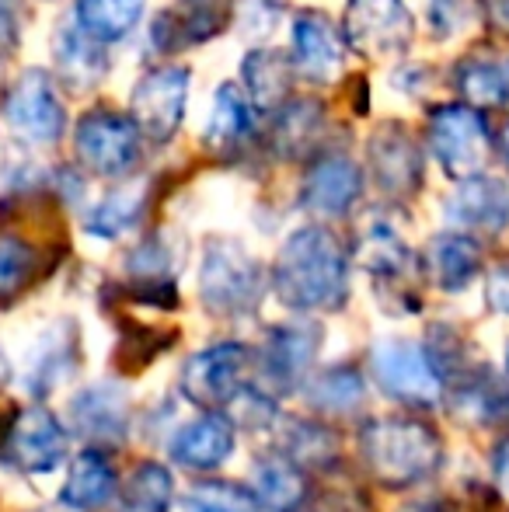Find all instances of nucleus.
I'll list each match as a JSON object with an SVG mask.
<instances>
[{
  "instance_id": "obj_1",
  "label": "nucleus",
  "mask_w": 509,
  "mask_h": 512,
  "mask_svg": "<svg viewBox=\"0 0 509 512\" xmlns=\"http://www.w3.org/2000/svg\"><path fill=\"white\" fill-rule=\"evenodd\" d=\"M279 304L300 314H335L349 300V251L325 223L297 227L269 272Z\"/></svg>"
},
{
  "instance_id": "obj_2",
  "label": "nucleus",
  "mask_w": 509,
  "mask_h": 512,
  "mask_svg": "<svg viewBox=\"0 0 509 512\" xmlns=\"http://www.w3.org/2000/svg\"><path fill=\"white\" fill-rule=\"evenodd\" d=\"M360 460L374 485L387 488V492H405L440 471L443 439L422 418H374L360 429Z\"/></svg>"
},
{
  "instance_id": "obj_3",
  "label": "nucleus",
  "mask_w": 509,
  "mask_h": 512,
  "mask_svg": "<svg viewBox=\"0 0 509 512\" xmlns=\"http://www.w3.org/2000/svg\"><path fill=\"white\" fill-rule=\"evenodd\" d=\"M262 262L245 251V244L231 237H210L203 248V265H199V300L213 317H252L265 297Z\"/></svg>"
},
{
  "instance_id": "obj_4",
  "label": "nucleus",
  "mask_w": 509,
  "mask_h": 512,
  "mask_svg": "<svg viewBox=\"0 0 509 512\" xmlns=\"http://www.w3.org/2000/svg\"><path fill=\"white\" fill-rule=\"evenodd\" d=\"M370 373L394 405L408 411H429L443 401L447 380L433 363L429 349L412 338H381L370 349Z\"/></svg>"
},
{
  "instance_id": "obj_5",
  "label": "nucleus",
  "mask_w": 509,
  "mask_h": 512,
  "mask_svg": "<svg viewBox=\"0 0 509 512\" xmlns=\"http://www.w3.org/2000/svg\"><path fill=\"white\" fill-rule=\"evenodd\" d=\"M255 380V349L245 342H213L182 366L185 401L203 411H224Z\"/></svg>"
},
{
  "instance_id": "obj_6",
  "label": "nucleus",
  "mask_w": 509,
  "mask_h": 512,
  "mask_svg": "<svg viewBox=\"0 0 509 512\" xmlns=\"http://www.w3.org/2000/svg\"><path fill=\"white\" fill-rule=\"evenodd\" d=\"M429 154L440 164L443 175L468 178L478 175L492 150L489 122L468 102H440L426 112Z\"/></svg>"
},
{
  "instance_id": "obj_7",
  "label": "nucleus",
  "mask_w": 509,
  "mask_h": 512,
  "mask_svg": "<svg viewBox=\"0 0 509 512\" xmlns=\"http://www.w3.org/2000/svg\"><path fill=\"white\" fill-rule=\"evenodd\" d=\"M321 349V324L314 321H283L265 331L262 345L255 352V384L262 391L290 394L300 391V384L311 373Z\"/></svg>"
},
{
  "instance_id": "obj_8",
  "label": "nucleus",
  "mask_w": 509,
  "mask_h": 512,
  "mask_svg": "<svg viewBox=\"0 0 509 512\" xmlns=\"http://www.w3.org/2000/svg\"><path fill=\"white\" fill-rule=\"evenodd\" d=\"M77 161L98 178H126L143 157V133L133 115L88 112L74 129Z\"/></svg>"
},
{
  "instance_id": "obj_9",
  "label": "nucleus",
  "mask_w": 509,
  "mask_h": 512,
  "mask_svg": "<svg viewBox=\"0 0 509 512\" xmlns=\"http://www.w3.org/2000/svg\"><path fill=\"white\" fill-rule=\"evenodd\" d=\"M415 21L405 0H349L342 11V39L367 60H394L412 46Z\"/></svg>"
},
{
  "instance_id": "obj_10",
  "label": "nucleus",
  "mask_w": 509,
  "mask_h": 512,
  "mask_svg": "<svg viewBox=\"0 0 509 512\" xmlns=\"http://www.w3.org/2000/svg\"><path fill=\"white\" fill-rule=\"evenodd\" d=\"M185 105H189V67L164 63L136 81L129 115L140 126L143 140L171 143L185 122Z\"/></svg>"
},
{
  "instance_id": "obj_11",
  "label": "nucleus",
  "mask_w": 509,
  "mask_h": 512,
  "mask_svg": "<svg viewBox=\"0 0 509 512\" xmlns=\"http://www.w3.org/2000/svg\"><path fill=\"white\" fill-rule=\"evenodd\" d=\"M370 157V178L387 199H412L422 189V161L419 143L412 140L401 122H381L377 133L367 143Z\"/></svg>"
},
{
  "instance_id": "obj_12",
  "label": "nucleus",
  "mask_w": 509,
  "mask_h": 512,
  "mask_svg": "<svg viewBox=\"0 0 509 512\" xmlns=\"http://www.w3.org/2000/svg\"><path fill=\"white\" fill-rule=\"evenodd\" d=\"M129 394L116 380H98L88 384L70 398V425L88 446L109 450L123 446L129 436Z\"/></svg>"
},
{
  "instance_id": "obj_13",
  "label": "nucleus",
  "mask_w": 509,
  "mask_h": 512,
  "mask_svg": "<svg viewBox=\"0 0 509 512\" xmlns=\"http://www.w3.org/2000/svg\"><path fill=\"white\" fill-rule=\"evenodd\" d=\"M70 436L49 408H25L7 429V460L25 474H49L67 460Z\"/></svg>"
},
{
  "instance_id": "obj_14",
  "label": "nucleus",
  "mask_w": 509,
  "mask_h": 512,
  "mask_svg": "<svg viewBox=\"0 0 509 512\" xmlns=\"http://www.w3.org/2000/svg\"><path fill=\"white\" fill-rule=\"evenodd\" d=\"M443 213L454 230H464L471 237H496L509 227V185L482 171L457 178V189Z\"/></svg>"
},
{
  "instance_id": "obj_15",
  "label": "nucleus",
  "mask_w": 509,
  "mask_h": 512,
  "mask_svg": "<svg viewBox=\"0 0 509 512\" xmlns=\"http://www.w3.org/2000/svg\"><path fill=\"white\" fill-rule=\"evenodd\" d=\"M363 199V171L346 154H325L300 182V206L321 220H342Z\"/></svg>"
},
{
  "instance_id": "obj_16",
  "label": "nucleus",
  "mask_w": 509,
  "mask_h": 512,
  "mask_svg": "<svg viewBox=\"0 0 509 512\" xmlns=\"http://www.w3.org/2000/svg\"><path fill=\"white\" fill-rule=\"evenodd\" d=\"M234 446H238V425L227 411H203V415L189 418L178 425L175 436L168 443L171 464L182 471H217L231 460Z\"/></svg>"
},
{
  "instance_id": "obj_17",
  "label": "nucleus",
  "mask_w": 509,
  "mask_h": 512,
  "mask_svg": "<svg viewBox=\"0 0 509 512\" xmlns=\"http://www.w3.org/2000/svg\"><path fill=\"white\" fill-rule=\"evenodd\" d=\"M4 115L18 136L32 143H56L67 129V112L56 95L53 81L42 70H28L18 88L7 95Z\"/></svg>"
},
{
  "instance_id": "obj_18",
  "label": "nucleus",
  "mask_w": 509,
  "mask_h": 512,
  "mask_svg": "<svg viewBox=\"0 0 509 512\" xmlns=\"http://www.w3.org/2000/svg\"><path fill=\"white\" fill-rule=\"evenodd\" d=\"M290 60L307 81L325 84L346 63V39L321 11H297L290 21Z\"/></svg>"
},
{
  "instance_id": "obj_19",
  "label": "nucleus",
  "mask_w": 509,
  "mask_h": 512,
  "mask_svg": "<svg viewBox=\"0 0 509 512\" xmlns=\"http://www.w3.org/2000/svg\"><path fill=\"white\" fill-rule=\"evenodd\" d=\"M454 415L471 425H506L509 429V377H496L489 366H464L447 380V394Z\"/></svg>"
},
{
  "instance_id": "obj_20",
  "label": "nucleus",
  "mask_w": 509,
  "mask_h": 512,
  "mask_svg": "<svg viewBox=\"0 0 509 512\" xmlns=\"http://www.w3.org/2000/svg\"><path fill=\"white\" fill-rule=\"evenodd\" d=\"M422 269H426V279L436 286V290L461 293L482 276V269H485L482 244H478V237L450 227L426 244Z\"/></svg>"
},
{
  "instance_id": "obj_21",
  "label": "nucleus",
  "mask_w": 509,
  "mask_h": 512,
  "mask_svg": "<svg viewBox=\"0 0 509 512\" xmlns=\"http://www.w3.org/2000/svg\"><path fill=\"white\" fill-rule=\"evenodd\" d=\"M81 342H77L74 321H56L35 338L32 352H28V370H25V387L35 398H46L49 391L63 384L67 377H74L77 359H81Z\"/></svg>"
},
{
  "instance_id": "obj_22",
  "label": "nucleus",
  "mask_w": 509,
  "mask_h": 512,
  "mask_svg": "<svg viewBox=\"0 0 509 512\" xmlns=\"http://www.w3.org/2000/svg\"><path fill=\"white\" fill-rule=\"evenodd\" d=\"M360 262H363V269L370 272V279H377L381 290H394V293H401V297H412L408 283H412L419 262H415V255L408 251V244L401 241V234L391 223L377 220L363 230Z\"/></svg>"
},
{
  "instance_id": "obj_23",
  "label": "nucleus",
  "mask_w": 509,
  "mask_h": 512,
  "mask_svg": "<svg viewBox=\"0 0 509 512\" xmlns=\"http://www.w3.org/2000/svg\"><path fill=\"white\" fill-rule=\"evenodd\" d=\"M248 488L255 495L258 512H304L311 502V478L283 453H269L258 460Z\"/></svg>"
},
{
  "instance_id": "obj_24",
  "label": "nucleus",
  "mask_w": 509,
  "mask_h": 512,
  "mask_svg": "<svg viewBox=\"0 0 509 512\" xmlns=\"http://www.w3.org/2000/svg\"><path fill=\"white\" fill-rule=\"evenodd\" d=\"M119 495V474L98 446H88L81 457H74L67 481L60 488V502L74 512H98Z\"/></svg>"
},
{
  "instance_id": "obj_25",
  "label": "nucleus",
  "mask_w": 509,
  "mask_h": 512,
  "mask_svg": "<svg viewBox=\"0 0 509 512\" xmlns=\"http://www.w3.org/2000/svg\"><path fill=\"white\" fill-rule=\"evenodd\" d=\"M300 391H304L307 405L328 418H353L367 405V377H363L356 366H346V363L307 373Z\"/></svg>"
},
{
  "instance_id": "obj_26",
  "label": "nucleus",
  "mask_w": 509,
  "mask_h": 512,
  "mask_svg": "<svg viewBox=\"0 0 509 512\" xmlns=\"http://www.w3.org/2000/svg\"><path fill=\"white\" fill-rule=\"evenodd\" d=\"M255 136V105L238 84H220L203 129V143L213 154H234L248 147Z\"/></svg>"
},
{
  "instance_id": "obj_27",
  "label": "nucleus",
  "mask_w": 509,
  "mask_h": 512,
  "mask_svg": "<svg viewBox=\"0 0 509 512\" xmlns=\"http://www.w3.org/2000/svg\"><path fill=\"white\" fill-rule=\"evenodd\" d=\"M276 453L304 471H332L339 464V439L325 422L314 418H286L276 439Z\"/></svg>"
},
{
  "instance_id": "obj_28",
  "label": "nucleus",
  "mask_w": 509,
  "mask_h": 512,
  "mask_svg": "<svg viewBox=\"0 0 509 512\" xmlns=\"http://www.w3.org/2000/svg\"><path fill=\"white\" fill-rule=\"evenodd\" d=\"M56 67H60V77L70 88L88 91L105 77L109 60L102 53V42L91 39L74 21V25H63L60 35H56Z\"/></svg>"
},
{
  "instance_id": "obj_29",
  "label": "nucleus",
  "mask_w": 509,
  "mask_h": 512,
  "mask_svg": "<svg viewBox=\"0 0 509 512\" xmlns=\"http://www.w3.org/2000/svg\"><path fill=\"white\" fill-rule=\"evenodd\" d=\"M241 81L255 108H279L290 98L293 60L276 49H252L241 63Z\"/></svg>"
},
{
  "instance_id": "obj_30",
  "label": "nucleus",
  "mask_w": 509,
  "mask_h": 512,
  "mask_svg": "<svg viewBox=\"0 0 509 512\" xmlns=\"http://www.w3.org/2000/svg\"><path fill=\"white\" fill-rule=\"evenodd\" d=\"M143 11H147V0H77L74 21L91 39L109 46V42H123L136 32Z\"/></svg>"
},
{
  "instance_id": "obj_31",
  "label": "nucleus",
  "mask_w": 509,
  "mask_h": 512,
  "mask_svg": "<svg viewBox=\"0 0 509 512\" xmlns=\"http://www.w3.org/2000/svg\"><path fill=\"white\" fill-rule=\"evenodd\" d=\"M147 182H129L112 189L109 196L102 199L98 206H91L88 220H84V230L102 241H116V237L129 234L136 223L143 220V209H147Z\"/></svg>"
},
{
  "instance_id": "obj_32",
  "label": "nucleus",
  "mask_w": 509,
  "mask_h": 512,
  "mask_svg": "<svg viewBox=\"0 0 509 512\" xmlns=\"http://www.w3.org/2000/svg\"><path fill=\"white\" fill-rule=\"evenodd\" d=\"M171 502H175L171 471L157 460H143L119 488L116 512H171Z\"/></svg>"
},
{
  "instance_id": "obj_33",
  "label": "nucleus",
  "mask_w": 509,
  "mask_h": 512,
  "mask_svg": "<svg viewBox=\"0 0 509 512\" xmlns=\"http://www.w3.org/2000/svg\"><path fill=\"white\" fill-rule=\"evenodd\" d=\"M454 91H461L464 102L475 108L503 105L509 98V70L482 56H464L454 67Z\"/></svg>"
},
{
  "instance_id": "obj_34",
  "label": "nucleus",
  "mask_w": 509,
  "mask_h": 512,
  "mask_svg": "<svg viewBox=\"0 0 509 512\" xmlns=\"http://www.w3.org/2000/svg\"><path fill=\"white\" fill-rule=\"evenodd\" d=\"M185 512H258L255 495L238 481H196L182 499Z\"/></svg>"
},
{
  "instance_id": "obj_35",
  "label": "nucleus",
  "mask_w": 509,
  "mask_h": 512,
  "mask_svg": "<svg viewBox=\"0 0 509 512\" xmlns=\"http://www.w3.org/2000/svg\"><path fill=\"white\" fill-rule=\"evenodd\" d=\"M321 126V108L314 98H286L279 105L276 115V147H283L286 154H297L300 147L311 143V136Z\"/></svg>"
},
{
  "instance_id": "obj_36",
  "label": "nucleus",
  "mask_w": 509,
  "mask_h": 512,
  "mask_svg": "<svg viewBox=\"0 0 509 512\" xmlns=\"http://www.w3.org/2000/svg\"><path fill=\"white\" fill-rule=\"evenodd\" d=\"M35 272V248L18 234H0V300H11Z\"/></svg>"
},
{
  "instance_id": "obj_37",
  "label": "nucleus",
  "mask_w": 509,
  "mask_h": 512,
  "mask_svg": "<svg viewBox=\"0 0 509 512\" xmlns=\"http://www.w3.org/2000/svg\"><path fill=\"white\" fill-rule=\"evenodd\" d=\"M478 0H429L426 4V21L436 32V39H450L461 35L468 28L471 14H475Z\"/></svg>"
},
{
  "instance_id": "obj_38",
  "label": "nucleus",
  "mask_w": 509,
  "mask_h": 512,
  "mask_svg": "<svg viewBox=\"0 0 509 512\" xmlns=\"http://www.w3.org/2000/svg\"><path fill=\"white\" fill-rule=\"evenodd\" d=\"M283 14H286V0H241V4H238L241 35L265 39V35L279 25V18H283Z\"/></svg>"
},
{
  "instance_id": "obj_39",
  "label": "nucleus",
  "mask_w": 509,
  "mask_h": 512,
  "mask_svg": "<svg viewBox=\"0 0 509 512\" xmlns=\"http://www.w3.org/2000/svg\"><path fill=\"white\" fill-rule=\"evenodd\" d=\"M485 304L496 310V314L509 317V265H496L485 276Z\"/></svg>"
},
{
  "instance_id": "obj_40",
  "label": "nucleus",
  "mask_w": 509,
  "mask_h": 512,
  "mask_svg": "<svg viewBox=\"0 0 509 512\" xmlns=\"http://www.w3.org/2000/svg\"><path fill=\"white\" fill-rule=\"evenodd\" d=\"M314 512H367V502H363L356 492H346V495L332 492L321 502H314Z\"/></svg>"
},
{
  "instance_id": "obj_41",
  "label": "nucleus",
  "mask_w": 509,
  "mask_h": 512,
  "mask_svg": "<svg viewBox=\"0 0 509 512\" xmlns=\"http://www.w3.org/2000/svg\"><path fill=\"white\" fill-rule=\"evenodd\" d=\"M492 481L496 488L509 499V436H503L492 450Z\"/></svg>"
},
{
  "instance_id": "obj_42",
  "label": "nucleus",
  "mask_w": 509,
  "mask_h": 512,
  "mask_svg": "<svg viewBox=\"0 0 509 512\" xmlns=\"http://www.w3.org/2000/svg\"><path fill=\"white\" fill-rule=\"evenodd\" d=\"M478 4H482L489 28H496L499 35H509V0H478Z\"/></svg>"
},
{
  "instance_id": "obj_43",
  "label": "nucleus",
  "mask_w": 509,
  "mask_h": 512,
  "mask_svg": "<svg viewBox=\"0 0 509 512\" xmlns=\"http://www.w3.org/2000/svg\"><path fill=\"white\" fill-rule=\"evenodd\" d=\"M14 42H18V18H14V7L0 0V53L11 49Z\"/></svg>"
},
{
  "instance_id": "obj_44",
  "label": "nucleus",
  "mask_w": 509,
  "mask_h": 512,
  "mask_svg": "<svg viewBox=\"0 0 509 512\" xmlns=\"http://www.w3.org/2000/svg\"><path fill=\"white\" fill-rule=\"evenodd\" d=\"M398 512H457V509L443 499H415V502H405Z\"/></svg>"
},
{
  "instance_id": "obj_45",
  "label": "nucleus",
  "mask_w": 509,
  "mask_h": 512,
  "mask_svg": "<svg viewBox=\"0 0 509 512\" xmlns=\"http://www.w3.org/2000/svg\"><path fill=\"white\" fill-rule=\"evenodd\" d=\"M496 154H499V161H503V168L509 171V119L503 122V129H499V136H496Z\"/></svg>"
},
{
  "instance_id": "obj_46",
  "label": "nucleus",
  "mask_w": 509,
  "mask_h": 512,
  "mask_svg": "<svg viewBox=\"0 0 509 512\" xmlns=\"http://www.w3.org/2000/svg\"><path fill=\"white\" fill-rule=\"evenodd\" d=\"M7 380H11V363H7V356L0 352V387H4Z\"/></svg>"
},
{
  "instance_id": "obj_47",
  "label": "nucleus",
  "mask_w": 509,
  "mask_h": 512,
  "mask_svg": "<svg viewBox=\"0 0 509 512\" xmlns=\"http://www.w3.org/2000/svg\"><path fill=\"white\" fill-rule=\"evenodd\" d=\"M506 377H509V342H506Z\"/></svg>"
}]
</instances>
